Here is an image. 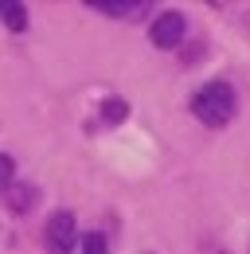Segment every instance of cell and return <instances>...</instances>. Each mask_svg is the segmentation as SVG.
<instances>
[{
  "instance_id": "5",
  "label": "cell",
  "mask_w": 250,
  "mask_h": 254,
  "mask_svg": "<svg viewBox=\"0 0 250 254\" xmlns=\"http://www.w3.org/2000/svg\"><path fill=\"white\" fill-rule=\"evenodd\" d=\"M0 20H4L12 32H24V28H28V8L16 4V0H0Z\"/></svg>"
},
{
  "instance_id": "8",
  "label": "cell",
  "mask_w": 250,
  "mask_h": 254,
  "mask_svg": "<svg viewBox=\"0 0 250 254\" xmlns=\"http://www.w3.org/2000/svg\"><path fill=\"white\" fill-rule=\"evenodd\" d=\"M28 199H31V188H12V191H8V203H12V211H28V207H31Z\"/></svg>"
},
{
  "instance_id": "6",
  "label": "cell",
  "mask_w": 250,
  "mask_h": 254,
  "mask_svg": "<svg viewBox=\"0 0 250 254\" xmlns=\"http://www.w3.org/2000/svg\"><path fill=\"white\" fill-rule=\"evenodd\" d=\"M102 118H106V122H125V118H129V106H125L122 98H106V102H102Z\"/></svg>"
},
{
  "instance_id": "9",
  "label": "cell",
  "mask_w": 250,
  "mask_h": 254,
  "mask_svg": "<svg viewBox=\"0 0 250 254\" xmlns=\"http://www.w3.org/2000/svg\"><path fill=\"white\" fill-rule=\"evenodd\" d=\"M12 172H16L12 157H4V153H0V191H4V188H12Z\"/></svg>"
},
{
  "instance_id": "3",
  "label": "cell",
  "mask_w": 250,
  "mask_h": 254,
  "mask_svg": "<svg viewBox=\"0 0 250 254\" xmlns=\"http://www.w3.org/2000/svg\"><path fill=\"white\" fill-rule=\"evenodd\" d=\"M184 32H188V24H184V16L180 12H160L153 20V43L156 47H176L180 39H184Z\"/></svg>"
},
{
  "instance_id": "1",
  "label": "cell",
  "mask_w": 250,
  "mask_h": 254,
  "mask_svg": "<svg viewBox=\"0 0 250 254\" xmlns=\"http://www.w3.org/2000/svg\"><path fill=\"white\" fill-rule=\"evenodd\" d=\"M235 110H239V98H235V90L227 82H207L203 90H195V98H191V114L211 129L227 126L235 118Z\"/></svg>"
},
{
  "instance_id": "7",
  "label": "cell",
  "mask_w": 250,
  "mask_h": 254,
  "mask_svg": "<svg viewBox=\"0 0 250 254\" xmlns=\"http://www.w3.org/2000/svg\"><path fill=\"white\" fill-rule=\"evenodd\" d=\"M82 254H110V243H106V235H98V231L82 235Z\"/></svg>"
},
{
  "instance_id": "4",
  "label": "cell",
  "mask_w": 250,
  "mask_h": 254,
  "mask_svg": "<svg viewBox=\"0 0 250 254\" xmlns=\"http://www.w3.org/2000/svg\"><path fill=\"white\" fill-rule=\"evenodd\" d=\"M90 8L110 12V16H125V20H137V16H145V12H149V4H145V0H90Z\"/></svg>"
},
{
  "instance_id": "2",
  "label": "cell",
  "mask_w": 250,
  "mask_h": 254,
  "mask_svg": "<svg viewBox=\"0 0 250 254\" xmlns=\"http://www.w3.org/2000/svg\"><path fill=\"white\" fill-rule=\"evenodd\" d=\"M43 239H47V251H51V254H70V251H74V243H78L74 215H70V211H55V215L47 219Z\"/></svg>"
}]
</instances>
